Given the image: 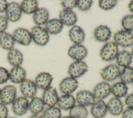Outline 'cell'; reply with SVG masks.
<instances>
[{"label": "cell", "mask_w": 133, "mask_h": 118, "mask_svg": "<svg viewBox=\"0 0 133 118\" xmlns=\"http://www.w3.org/2000/svg\"><path fill=\"white\" fill-rule=\"evenodd\" d=\"M32 39L37 45L45 46L49 41V34L44 28L35 25L30 30Z\"/></svg>", "instance_id": "obj_1"}, {"label": "cell", "mask_w": 133, "mask_h": 118, "mask_svg": "<svg viewBox=\"0 0 133 118\" xmlns=\"http://www.w3.org/2000/svg\"><path fill=\"white\" fill-rule=\"evenodd\" d=\"M118 53V47L114 41L107 42L100 50V57L104 61L114 60Z\"/></svg>", "instance_id": "obj_2"}, {"label": "cell", "mask_w": 133, "mask_h": 118, "mask_svg": "<svg viewBox=\"0 0 133 118\" xmlns=\"http://www.w3.org/2000/svg\"><path fill=\"white\" fill-rule=\"evenodd\" d=\"M114 42L122 47H129L133 45V33L125 30L116 31L113 35Z\"/></svg>", "instance_id": "obj_3"}, {"label": "cell", "mask_w": 133, "mask_h": 118, "mask_svg": "<svg viewBox=\"0 0 133 118\" xmlns=\"http://www.w3.org/2000/svg\"><path fill=\"white\" fill-rule=\"evenodd\" d=\"M17 89L14 85H7L1 88L0 102L7 106L12 103L17 98Z\"/></svg>", "instance_id": "obj_4"}, {"label": "cell", "mask_w": 133, "mask_h": 118, "mask_svg": "<svg viewBox=\"0 0 133 118\" xmlns=\"http://www.w3.org/2000/svg\"><path fill=\"white\" fill-rule=\"evenodd\" d=\"M88 69V66L85 61L83 60L75 61L70 64L68 73L70 76L76 79L85 74Z\"/></svg>", "instance_id": "obj_5"}, {"label": "cell", "mask_w": 133, "mask_h": 118, "mask_svg": "<svg viewBox=\"0 0 133 118\" xmlns=\"http://www.w3.org/2000/svg\"><path fill=\"white\" fill-rule=\"evenodd\" d=\"M29 100L28 98L20 96L16 98L11 104V109L15 115L20 116L26 113L29 110Z\"/></svg>", "instance_id": "obj_6"}, {"label": "cell", "mask_w": 133, "mask_h": 118, "mask_svg": "<svg viewBox=\"0 0 133 118\" xmlns=\"http://www.w3.org/2000/svg\"><path fill=\"white\" fill-rule=\"evenodd\" d=\"M121 70L119 67L115 64H110L102 69L100 74L104 81L112 82L119 77Z\"/></svg>", "instance_id": "obj_7"}, {"label": "cell", "mask_w": 133, "mask_h": 118, "mask_svg": "<svg viewBox=\"0 0 133 118\" xmlns=\"http://www.w3.org/2000/svg\"><path fill=\"white\" fill-rule=\"evenodd\" d=\"M12 36L15 42L25 46H29L32 41L30 31L23 28H18L15 29Z\"/></svg>", "instance_id": "obj_8"}, {"label": "cell", "mask_w": 133, "mask_h": 118, "mask_svg": "<svg viewBox=\"0 0 133 118\" xmlns=\"http://www.w3.org/2000/svg\"><path fill=\"white\" fill-rule=\"evenodd\" d=\"M5 13V16L8 21L12 22L18 21L21 18L22 13L20 4L16 2L8 3Z\"/></svg>", "instance_id": "obj_9"}, {"label": "cell", "mask_w": 133, "mask_h": 118, "mask_svg": "<svg viewBox=\"0 0 133 118\" xmlns=\"http://www.w3.org/2000/svg\"><path fill=\"white\" fill-rule=\"evenodd\" d=\"M78 85V82L76 79L69 76L61 81L59 89L62 94H72L77 89Z\"/></svg>", "instance_id": "obj_10"}, {"label": "cell", "mask_w": 133, "mask_h": 118, "mask_svg": "<svg viewBox=\"0 0 133 118\" xmlns=\"http://www.w3.org/2000/svg\"><path fill=\"white\" fill-rule=\"evenodd\" d=\"M59 97L56 88L51 86L43 90L41 98L45 105L49 107L56 106Z\"/></svg>", "instance_id": "obj_11"}, {"label": "cell", "mask_w": 133, "mask_h": 118, "mask_svg": "<svg viewBox=\"0 0 133 118\" xmlns=\"http://www.w3.org/2000/svg\"><path fill=\"white\" fill-rule=\"evenodd\" d=\"M92 93L96 100H103L111 94V85L105 81L100 82L95 86Z\"/></svg>", "instance_id": "obj_12"}, {"label": "cell", "mask_w": 133, "mask_h": 118, "mask_svg": "<svg viewBox=\"0 0 133 118\" xmlns=\"http://www.w3.org/2000/svg\"><path fill=\"white\" fill-rule=\"evenodd\" d=\"M20 90L22 96L29 99L36 96L37 88L33 81L26 78L20 84Z\"/></svg>", "instance_id": "obj_13"}, {"label": "cell", "mask_w": 133, "mask_h": 118, "mask_svg": "<svg viewBox=\"0 0 133 118\" xmlns=\"http://www.w3.org/2000/svg\"><path fill=\"white\" fill-rule=\"evenodd\" d=\"M87 54V48L82 44H73L68 50V55L75 61L83 60L86 58Z\"/></svg>", "instance_id": "obj_14"}, {"label": "cell", "mask_w": 133, "mask_h": 118, "mask_svg": "<svg viewBox=\"0 0 133 118\" xmlns=\"http://www.w3.org/2000/svg\"><path fill=\"white\" fill-rule=\"evenodd\" d=\"M54 80L53 76L49 73L42 72L39 73L35 77L34 83L37 88L42 90L51 86Z\"/></svg>", "instance_id": "obj_15"}, {"label": "cell", "mask_w": 133, "mask_h": 118, "mask_svg": "<svg viewBox=\"0 0 133 118\" xmlns=\"http://www.w3.org/2000/svg\"><path fill=\"white\" fill-rule=\"evenodd\" d=\"M90 113L93 118H104L108 113L107 103L103 100H96L90 107Z\"/></svg>", "instance_id": "obj_16"}, {"label": "cell", "mask_w": 133, "mask_h": 118, "mask_svg": "<svg viewBox=\"0 0 133 118\" xmlns=\"http://www.w3.org/2000/svg\"><path fill=\"white\" fill-rule=\"evenodd\" d=\"M75 98L77 104L86 107L91 106L96 101L92 93L84 89L78 91Z\"/></svg>", "instance_id": "obj_17"}, {"label": "cell", "mask_w": 133, "mask_h": 118, "mask_svg": "<svg viewBox=\"0 0 133 118\" xmlns=\"http://www.w3.org/2000/svg\"><path fill=\"white\" fill-rule=\"evenodd\" d=\"M107 105L108 112L113 116L121 115L124 110V104L121 99L114 97L109 100Z\"/></svg>", "instance_id": "obj_18"}, {"label": "cell", "mask_w": 133, "mask_h": 118, "mask_svg": "<svg viewBox=\"0 0 133 118\" xmlns=\"http://www.w3.org/2000/svg\"><path fill=\"white\" fill-rule=\"evenodd\" d=\"M59 19L62 24L68 27H73L77 21V17L75 12L71 10L62 9L59 14Z\"/></svg>", "instance_id": "obj_19"}, {"label": "cell", "mask_w": 133, "mask_h": 118, "mask_svg": "<svg viewBox=\"0 0 133 118\" xmlns=\"http://www.w3.org/2000/svg\"><path fill=\"white\" fill-rule=\"evenodd\" d=\"M25 70L21 66L13 67L9 72V80L14 84H20L26 79Z\"/></svg>", "instance_id": "obj_20"}, {"label": "cell", "mask_w": 133, "mask_h": 118, "mask_svg": "<svg viewBox=\"0 0 133 118\" xmlns=\"http://www.w3.org/2000/svg\"><path fill=\"white\" fill-rule=\"evenodd\" d=\"M75 103V98L72 94H62L59 96L57 106L61 110L69 111Z\"/></svg>", "instance_id": "obj_21"}, {"label": "cell", "mask_w": 133, "mask_h": 118, "mask_svg": "<svg viewBox=\"0 0 133 118\" xmlns=\"http://www.w3.org/2000/svg\"><path fill=\"white\" fill-rule=\"evenodd\" d=\"M93 34L96 41L100 42H107L110 38L112 32L108 26L100 25L95 28Z\"/></svg>", "instance_id": "obj_22"}, {"label": "cell", "mask_w": 133, "mask_h": 118, "mask_svg": "<svg viewBox=\"0 0 133 118\" xmlns=\"http://www.w3.org/2000/svg\"><path fill=\"white\" fill-rule=\"evenodd\" d=\"M69 37L74 44H81L85 40V33L81 27L75 25L70 29Z\"/></svg>", "instance_id": "obj_23"}, {"label": "cell", "mask_w": 133, "mask_h": 118, "mask_svg": "<svg viewBox=\"0 0 133 118\" xmlns=\"http://www.w3.org/2000/svg\"><path fill=\"white\" fill-rule=\"evenodd\" d=\"M49 12L48 10L44 7L38 8L33 14V20L37 26L45 25L49 20Z\"/></svg>", "instance_id": "obj_24"}, {"label": "cell", "mask_w": 133, "mask_h": 118, "mask_svg": "<svg viewBox=\"0 0 133 118\" xmlns=\"http://www.w3.org/2000/svg\"><path fill=\"white\" fill-rule=\"evenodd\" d=\"M128 90L127 85L121 81L115 82L111 86V94L114 97L119 99L125 97L128 94Z\"/></svg>", "instance_id": "obj_25"}, {"label": "cell", "mask_w": 133, "mask_h": 118, "mask_svg": "<svg viewBox=\"0 0 133 118\" xmlns=\"http://www.w3.org/2000/svg\"><path fill=\"white\" fill-rule=\"evenodd\" d=\"M63 24L59 19L53 18L49 19L45 24V29L49 34L56 35L61 32Z\"/></svg>", "instance_id": "obj_26"}, {"label": "cell", "mask_w": 133, "mask_h": 118, "mask_svg": "<svg viewBox=\"0 0 133 118\" xmlns=\"http://www.w3.org/2000/svg\"><path fill=\"white\" fill-rule=\"evenodd\" d=\"M7 59L10 65L13 67L20 66L23 61V56L22 53L18 49L12 48L9 50Z\"/></svg>", "instance_id": "obj_27"}, {"label": "cell", "mask_w": 133, "mask_h": 118, "mask_svg": "<svg viewBox=\"0 0 133 118\" xmlns=\"http://www.w3.org/2000/svg\"><path fill=\"white\" fill-rule=\"evenodd\" d=\"M45 106L42 98L35 96L29 101V110L32 114H40L45 109Z\"/></svg>", "instance_id": "obj_28"}, {"label": "cell", "mask_w": 133, "mask_h": 118, "mask_svg": "<svg viewBox=\"0 0 133 118\" xmlns=\"http://www.w3.org/2000/svg\"><path fill=\"white\" fill-rule=\"evenodd\" d=\"M132 56L128 51L123 50L118 51L116 58V62L118 67H126L129 66L132 62Z\"/></svg>", "instance_id": "obj_29"}, {"label": "cell", "mask_w": 133, "mask_h": 118, "mask_svg": "<svg viewBox=\"0 0 133 118\" xmlns=\"http://www.w3.org/2000/svg\"><path fill=\"white\" fill-rule=\"evenodd\" d=\"M15 41L12 35L4 32L0 34V46L4 49L10 50L14 48Z\"/></svg>", "instance_id": "obj_30"}, {"label": "cell", "mask_w": 133, "mask_h": 118, "mask_svg": "<svg viewBox=\"0 0 133 118\" xmlns=\"http://www.w3.org/2000/svg\"><path fill=\"white\" fill-rule=\"evenodd\" d=\"M69 111V115L71 118H87L89 113L86 107L78 104H75Z\"/></svg>", "instance_id": "obj_31"}, {"label": "cell", "mask_w": 133, "mask_h": 118, "mask_svg": "<svg viewBox=\"0 0 133 118\" xmlns=\"http://www.w3.org/2000/svg\"><path fill=\"white\" fill-rule=\"evenodd\" d=\"M22 12L26 15L33 14L38 8V3L35 0H24L20 4Z\"/></svg>", "instance_id": "obj_32"}, {"label": "cell", "mask_w": 133, "mask_h": 118, "mask_svg": "<svg viewBox=\"0 0 133 118\" xmlns=\"http://www.w3.org/2000/svg\"><path fill=\"white\" fill-rule=\"evenodd\" d=\"M120 81L125 84H129L133 83V68L128 66L123 68L121 71L119 76Z\"/></svg>", "instance_id": "obj_33"}, {"label": "cell", "mask_w": 133, "mask_h": 118, "mask_svg": "<svg viewBox=\"0 0 133 118\" xmlns=\"http://www.w3.org/2000/svg\"><path fill=\"white\" fill-rule=\"evenodd\" d=\"M42 118H60L62 116L61 110L56 106L47 107L41 114Z\"/></svg>", "instance_id": "obj_34"}, {"label": "cell", "mask_w": 133, "mask_h": 118, "mask_svg": "<svg viewBox=\"0 0 133 118\" xmlns=\"http://www.w3.org/2000/svg\"><path fill=\"white\" fill-rule=\"evenodd\" d=\"M121 25L123 30L132 32L133 31V15H127L121 20Z\"/></svg>", "instance_id": "obj_35"}, {"label": "cell", "mask_w": 133, "mask_h": 118, "mask_svg": "<svg viewBox=\"0 0 133 118\" xmlns=\"http://www.w3.org/2000/svg\"><path fill=\"white\" fill-rule=\"evenodd\" d=\"M117 3L116 0H100L98 2V6L104 10H109L113 8Z\"/></svg>", "instance_id": "obj_36"}, {"label": "cell", "mask_w": 133, "mask_h": 118, "mask_svg": "<svg viewBox=\"0 0 133 118\" xmlns=\"http://www.w3.org/2000/svg\"><path fill=\"white\" fill-rule=\"evenodd\" d=\"M92 3L91 0H79L77 1V7L82 11H87L90 9Z\"/></svg>", "instance_id": "obj_37"}, {"label": "cell", "mask_w": 133, "mask_h": 118, "mask_svg": "<svg viewBox=\"0 0 133 118\" xmlns=\"http://www.w3.org/2000/svg\"><path fill=\"white\" fill-rule=\"evenodd\" d=\"M77 1L76 0H64L61 2V5L64 9L71 10L77 7Z\"/></svg>", "instance_id": "obj_38"}, {"label": "cell", "mask_w": 133, "mask_h": 118, "mask_svg": "<svg viewBox=\"0 0 133 118\" xmlns=\"http://www.w3.org/2000/svg\"><path fill=\"white\" fill-rule=\"evenodd\" d=\"M9 80V71L3 67H0V85L6 83Z\"/></svg>", "instance_id": "obj_39"}, {"label": "cell", "mask_w": 133, "mask_h": 118, "mask_svg": "<svg viewBox=\"0 0 133 118\" xmlns=\"http://www.w3.org/2000/svg\"><path fill=\"white\" fill-rule=\"evenodd\" d=\"M8 25V20L5 16L0 15V34L5 32Z\"/></svg>", "instance_id": "obj_40"}, {"label": "cell", "mask_w": 133, "mask_h": 118, "mask_svg": "<svg viewBox=\"0 0 133 118\" xmlns=\"http://www.w3.org/2000/svg\"><path fill=\"white\" fill-rule=\"evenodd\" d=\"M124 105L126 108L133 109V93L127 95L125 97Z\"/></svg>", "instance_id": "obj_41"}, {"label": "cell", "mask_w": 133, "mask_h": 118, "mask_svg": "<svg viewBox=\"0 0 133 118\" xmlns=\"http://www.w3.org/2000/svg\"><path fill=\"white\" fill-rule=\"evenodd\" d=\"M8 115L9 110L7 106L0 102V118H7Z\"/></svg>", "instance_id": "obj_42"}, {"label": "cell", "mask_w": 133, "mask_h": 118, "mask_svg": "<svg viewBox=\"0 0 133 118\" xmlns=\"http://www.w3.org/2000/svg\"><path fill=\"white\" fill-rule=\"evenodd\" d=\"M122 118H133V109L126 108L123 111Z\"/></svg>", "instance_id": "obj_43"}, {"label": "cell", "mask_w": 133, "mask_h": 118, "mask_svg": "<svg viewBox=\"0 0 133 118\" xmlns=\"http://www.w3.org/2000/svg\"><path fill=\"white\" fill-rule=\"evenodd\" d=\"M8 3L6 0H0V14L5 11Z\"/></svg>", "instance_id": "obj_44"}, {"label": "cell", "mask_w": 133, "mask_h": 118, "mask_svg": "<svg viewBox=\"0 0 133 118\" xmlns=\"http://www.w3.org/2000/svg\"><path fill=\"white\" fill-rule=\"evenodd\" d=\"M128 10L133 14V0L131 1L128 5Z\"/></svg>", "instance_id": "obj_45"}, {"label": "cell", "mask_w": 133, "mask_h": 118, "mask_svg": "<svg viewBox=\"0 0 133 118\" xmlns=\"http://www.w3.org/2000/svg\"><path fill=\"white\" fill-rule=\"evenodd\" d=\"M29 118H42L41 114H32Z\"/></svg>", "instance_id": "obj_46"}, {"label": "cell", "mask_w": 133, "mask_h": 118, "mask_svg": "<svg viewBox=\"0 0 133 118\" xmlns=\"http://www.w3.org/2000/svg\"><path fill=\"white\" fill-rule=\"evenodd\" d=\"M60 118H71L69 115H65V116H62Z\"/></svg>", "instance_id": "obj_47"}, {"label": "cell", "mask_w": 133, "mask_h": 118, "mask_svg": "<svg viewBox=\"0 0 133 118\" xmlns=\"http://www.w3.org/2000/svg\"><path fill=\"white\" fill-rule=\"evenodd\" d=\"M130 54H131V56H132V57L133 58V47H132V49H131Z\"/></svg>", "instance_id": "obj_48"}, {"label": "cell", "mask_w": 133, "mask_h": 118, "mask_svg": "<svg viewBox=\"0 0 133 118\" xmlns=\"http://www.w3.org/2000/svg\"><path fill=\"white\" fill-rule=\"evenodd\" d=\"M7 118H17V117H14V116H8Z\"/></svg>", "instance_id": "obj_49"}, {"label": "cell", "mask_w": 133, "mask_h": 118, "mask_svg": "<svg viewBox=\"0 0 133 118\" xmlns=\"http://www.w3.org/2000/svg\"><path fill=\"white\" fill-rule=\"evenodd\" d=\"M1 88L0 87V93H1Z\"/></svg>", "instance_id": "obj_50"}, {"label": "cell", "mask_w": 133, "mask_h": 118, "mask_svg": "<svg viewBox=\"0 0 133 118\" xmlns=\"http://www.w3.org/2000/svg\"><path fill=\"white\" fill-rule=\"evenodd\" d=\"M132 86H133V83H132Z\"/></svg>", "instance_id": "obj_51"}]
</instances>
